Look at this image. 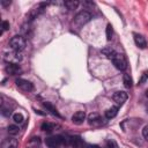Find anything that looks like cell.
Masks as SVG:
<instances>
[{"instance_id":"6da1fadb","label":"cell","mask_w":148,"mask_h":148,"mask_svg":"<svg viewBox=\"0 0 148 148\" xmlns=\"http://www.w3.org/2000/svg\"><path fill=\"white\" fill-rule=\"evenodd\" d=\"M9 46L13 51H17L21 52L24 47H25V38L21 35H16L14 37L10 38L9 40Z\"/></svg>"},{"instance_id":"7a4b0ae2","label":"cell","mask_w":148,"mask_h":148,"mask_svg":"<svg viewBox=\"0 0 148 148\" xmlns=\"http://www.w3.org/2000/svg\"><path fill=\"white\" fill-rule=\"evenodd\" d=\"M91 20V14L87 10H81L80 13H77L74 17V24L77 27H82L84 24H87L89 21Z\"/></svg>"},{"instance_id":"3957f363","label":"cell","mask_w":148,"mask_h":148,"mask_svg":"<svg viewBox=\"0 0 148 148\" xmlns=\"http://www.w3.org/2000/svg\"><path fill=\"white\" fill-rule=\"evenodd\" d=\"M45 143L49 148H60L64 143H66L65 139L60 135H56V136H50L45 139Z\"/></svg>"},{"instance_id":"277c9868","label":"cell","mask_w":148,"mask_h":148,"mask_svg":"<svg viewBox=\"0 0 148 148\" xmlns=\"http://www.w3.org/2000/svg\"><path fill=\"white\" fill-rule=\"evenodd\" d=\"M111 61L114 65V67L119 71H125L127 68V61H126L125 57L120 53H116L114 57L111 59Z\"/></svg>"},{"instance_id":"5b68a950","label":"cell","mask_w":148,"mask_h":148,"mask_svg":"<svg viewBox=\"0 0 148 148\" xmlns=\"http://www.w3.org/2000/svg\"><path fill=\"white\" fill-rule=\"evenodd\" d=\"M3 59L8 64H18L22 60V54H21V52H17V51L7 52V53H5Z\"/></svg>"},{"instance_id":"8992f818","label":"cell","mask_w":148,"mask_h":148,"mask_svg":"<svg viewBox=\"0 0 148 148\" xmlns=\"http://www.w3.org/2000/svg\"><path fill=\"white\" fill-rule=\"evenodd\" d=\"M47 3H40L38 7H36V8H34L29 14H28V16H27V20H28V22H31L32 20H35V18H37V16H39L43 12H44V9H45V6H46Z\"/></svg>"},{"instance_id":"52a82bcc","label":"cell","mask_w":148,"mask_h":148,"mask_svg":"<svg viewBox=\"0 0 148 148\" xmlns=\"http://www.w3.org/2000/svg\"><path fill=\"white\" fill-rule=\"evenodd\" d=\"M15 83H16V86H17L21 90H23V91H32V90H34V84H32L30 81H28V80H24V79H16Z\"/></svg>"},{"instance_id":"ba28073f","label":"cell","mask_w":148,"mask_h":148,"mask_svg":"<svg viewBox=\"0 0 148 148\" xmlns=\"http://www.w3.org/2000/svg\"><path fill=\"white\" fill-rule=\"evenodd\" d=\"M5 71L7 74H10V75H20L22 73V68L20 67L18 64H7L5 67Z\"/></svg>"},{"instance_id":"9c48e42d","label":"cell","mask_w":148,"mask_h":148,"mask_svg":"<svg viewBox=\"0 0 148 148\" xmlns=\"http://www.w3.org/2000/svg\"><path fill=\"white\" fill-rule=\"evenodd\" d=\"M68 143L72 148H82L83 147V141L81 139V136L79 135H73L68 138Z\"/></svg>"},{"instance_id":"30bf717a","label":"cell","mask_w":148,"mask_h":148,"mask_svg":"<svg viewBox=\"0 0 148 148\" xmlns=\"http://www.w3.org/2000/svg\"><path fill=\"white\" fill-rule=\"evenodd\" d=\"M127 97H128V95H127V92H125V91H117V92H114L113 96H112L113 101H114L117 104H120V105L126 102Z\"/></svg>"},{"instance_id":"8fae6325","label":"cell","mask_w":148,"mask_h":148,"mask_svg":"<svg viewBox=\"0 0 148 148\" xmlns=\"http://www.w3.org/2000/svg\"><path fill=\"white\" fill-rule=\"evenodd\" d=\"M1 148H18V141L14 138H7L1 142Z\"/></svg>"},{"instance_id":"7c38bea8","label":"cell","mask_w":148,"mask_h":148,"mask_svg":"<svg viewBox=\"0 0 148 148\" xmlns=\"http://www.w3.org/2000/svg\"><path fill=\"white\" fill-rule=\"evenodd\" d=\"M86 119V113L84 111H76L73 116H72V121L75 125H81Z\"/></svg>"},{"instance_id":"4fadbf2b","label":"cell","mask_w":148,"mask_h":148,"mask_svg":"<svg viewBox=\"0 0 148 148\" xmlns=\"http://www.w3.org/2000/svg\"><path fill=\"white\" fill-rule=\"evenodd\" d=\"M134 43L140 49H146V46H147L146 38L142 35H139V34H134Z\"/></svg>"},{"instance_id":"5bb4252c","label":"cell","mask_w":148,"mask_h":148,"mask_svg":"<svg viewBox=\"0 0 148 148\" xmlns=\"http://www.w3.org/2000/svg\"><path fill=\"white\" fill-rule=\"evenodd\" d=\"M43 106H44L47 111H50V113H52L53 116H56V117H58V118H61V116H60V113L58 112V110H57L50 102H44V103H43Z\"/></svg>"},{"instance_id":"9a60e30c","label":"cell","mask_w":148,"mask_h":148,"mask_svg":"<svg viewBox=\"0 0 148 148\" xmlns=\"http://www.w3.org/2000/svg\"><path fill=\"white\" fill-rule=\"evenodd\" d=\"M117 113H118V108L117 106H111V108H109L106 111H105V117L108 118V119H111V118H114L116 116H117Z\"/></svg>"},{"instance_id":"2e32d148","label":"cell","mask_w":148,"mask_h":148,"mask_svg":"<svg viewBox=\"0 0 148 148\" xmlns=\"http://www.w3.org/2000/svg\"><path fill=\"white\" fill-rule=\"evenodd\" d=\"M88 121H89L90 125H95V124H97V123H101V117H99V114L96 113V112L90 113V114L88 116Z\"/></svg>"},{"instance_id":"e0dca14e","label":"cell","mask_w":148,"mask_h":148,"mask_svg":"<svg viewBox=\"0 0 148 148\" xmlns=\"http://www.w3.org/2000/svg\"><path fill=\"white\" fill-rule=\"evenodd\" d=\"M102 53H103L108 59H110V60H111V59L114 57V54H116L117 52H116L112 47H110V46H109V47H104V49L102 50Z\"/></svg>"},{"instance_id":"ac0fdd59","label":"cell","mask_w":148,"mask_h":148,"mask_svg":"<svg viewBox=\"0 0 148 148\" xmlns=\"http://www.w3.org/2000/svg\"><path fill=\"white\" fill-rule=\"evenodd\" d=\"M59 125H54V124H51V123H43L40 128L44 131V132H52L53 130L58 128Z\"/></svg>"},{"instance_id":"d6986e66","label":"cell","mask_w":148,"mask_h":148,"mask_svg":"<svg viewBox=\"0 0 148 148\" xmlns=\"http://www.w3.org/2000/svg\"><path fill=\"white\" fill-rule=\"evenodd\" d=\"M79 1L77 0H67V1H65L64 2V5H65V7L67 8V9H76V7L79 6Z\"/></svg>"},{"instance_id":"ffe728a7","label":"cell","mask_w":148,"mask_h":148,"mask_svg":"<svg viewBox=\"0 0 148 148\" xmlns=\"http://www.w3.org/2000/svg\"><path fill=\"white\" fill-rule=\"evenodd\" d=\"M123 82H124V86L126 88H131L133 86V81H132V77L130 76V74H124L123 76Z\"/></svg>"},{"instance_id":"44dd1931","label":"cell","mask_w":148,"mask_h":148,"mask_svg":"<svg viewBox=\"0 0 148 148\" xmlns=\"http://www.w3.org/2000/svg\"><path fill=\"white\" fill-rule=\"evenodd\" d=\"M7 132H8L9 135H16L20 132V127L17 125H9L7 127Z\"/></svg>"},{"instance_id":"7402d4cb","label":"cell","mask_w":148,"mask_h":148,"mask_svg":"<svg viewBox=\"0 0 148 148\" xmlns=\"http://www.w3.org/2000/svg\"><path fill=\"white\" fill-rule=\"evenodd\" d=\"M13 120H14L16 124H22L23 120H24V117H23V114H22L21 112H16V113L13 114Z\"/></svg>"},{"instance_id":"603a6c76","label":"cell","mask_w":148,"mask_h":148,"mask_svg":"<svg viewBox=\"0 0 148 148\" xmlns=\"http://www.w3.org/2000/svg\"><path fill=\"white\" fill-rule=\"evenodd\" d=\"M112 35H113L112 25L109 23V24L106 25V40H111V39H112Z\"/></svg>"},{"instance_id":"cb8c5ba5","label":"cell","mask_w":148,"mask_h":148,"mask_svg":"<svg viewBox=\"0 0 148 148\" xmlns=\"http://www.w3.org/2000/svg\"><path fill=\"white\" fill-rule=\"evenodd\" d=\"M106 147H108V148H118V145H117V142L113 141V140H108V141H106Z\"/></svg>"},{"instance_id":"d4e9b609","label":"cell","mask_w":148,"mask_h":148,"mask_svg":"<svg viewBox=\"0 0 148 148\" xmlns=\"http://www.w3.org/2000/svg\"><path fill=\"white\" fill-rule=\"evenodd\" d=\"M9 22L8 21H2V25H1V28H2V32L3 31H6V30H9ZM1 32V34H2Z\"/></svg>"},{"instance_id":"484cf974","label":"cell","mask_w":148,"mask_h":148,"mask_svg":"<svg viewBox=\"0 0 148 148\" xmlns=\"http://www.w3.org/2000/svg\"><path fill=\"white\" fill-rule=\"evenodd\" d=\"M1 113H2L5 117H9V116L12 114V110H10V109H5V108H2Z\"/></svg>"},{"instance_id":"4316f807","label":"cell","mask_w":148,"mask_h":148,"mask_svg":"<svg viewBox=\"0 0 148 148\" xmlns=\"http://www.w3.org/2000/svg\"><path fill=\"white\" fill-rule=\"evenodd\" d=\"M142 135H143V138L148 141V125H146V126L143 127V130H142Z\"/></svg>"},{"instance_id":"83f0119b","label":"cell","mask_w":148,"mask_h":148,"mask_svg":"<svg viewBox=\"0 0 148 148\" xmlns=\"http://www.w3.org/2000/svg\"><path fill=\"white\" fill-rule=\"evenodd\" d=\"M0 3H1L2 7H9V5L12 3V1L10 0H1Z\"/></svg>"},{"instance_id":"f1b7e54d","label":"cell","mask_w":148,"mask_h":148,"mask_svg":"<svg viewBox=\"0 0 148 148\" xmlns=\"http://www.w3.org/2000/svg\"><path fill=\"white\" fill-rule=\"evenodd\" d=\"M145 95H146V97L148 98V90H146V92H145Z\"/></svg>"},{"instance_id":"f546056e","label":"cell","mask_w":148,"mask_h":148,"mask_svg":"<svg viewBox=\"0 0 148 148\" xmlns=\"http://www.w3.org/2000/svg\"><path fill=\"white\" fill-rule=\"evenodd\" d=\"M145 76H146V77H148V72H145Z\"/></svg>"},{"instance_id":"4dcf8cb0","label":"cell","mask_w":148,"mask_h":148,"mask_svg":"<svg viewBox=\"0 0 148 148\" xmlns=\"http://www.w3.org/2000/svg\"><path fill=\"white\" fill-rule=\"evenodd\" d=\"M147 110H148V104H147Z\"/></svg>"}]
</instances>
